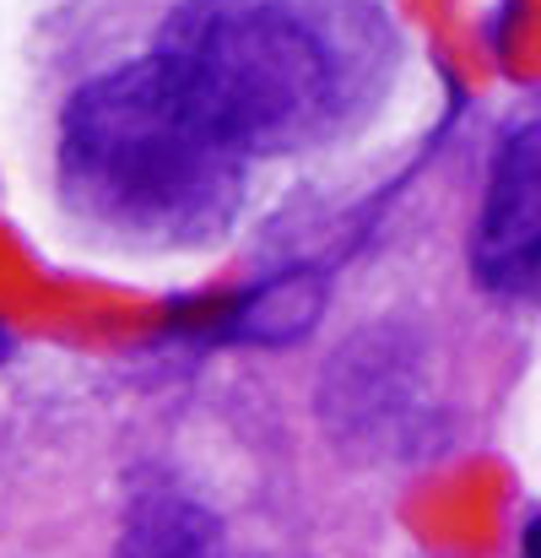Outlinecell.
I'll use <instances>...</instances> for the list:
<instances>
[{"label": "cell", "mask_w": 541, "mask_h": 558, "mask_svg": "<svg viewBox=\"0 0 541 558\" xmlns=\"http://www.w3.org/2000/svg\"><path fill=\"white\" fill-rule=\"evenodd\" d=\"M520 558H541V515L526 526V537H520Z\"/></svg>", "instance_id": "obj_5"}, {"label": "cell", "mask_w": 541, "mask_h": 558, "mask_svg": "<svg viewBox=\"0 0 541 558\" xmlns=\"http://www.w3.org/2000/svg\"><path fill=\"white\" fill-rule=\"evenodd\" d=\"M379 54L368 16L325 0H184L152 44L189 109L244 158L342 131Z\"/></svg>", "instance_id": "obj_1"}, {"label": "cell", "mask_w": 541, "mask_h": 558, "mask_svg": "<svg viewBox=\"0 0 541 558\" xmlns=\"http://www.w3.org/2000/svg\"><path fill=\"white\" fill-rule=\"evenodd\" d=\"M120 558H244L228 548L217 515H206L195 499L174 488H147L136 494L125 532H120Z\"/></svg>", "instance_id": "obj_4"}, {"label": "cell", "mask_w": 541, "mask_h": 558, "mask_svg": "<svg viewBox=\"0 0 541 558\" xmlns=\"http://www.w3.org/2000/svg\"><path fill=\"white\" fill-rule=\"evenodd\" d=\"M471 271L509 304H541V125L504 136L471 233Z\"/></svg>", "instance_id": "obj_3"}, {"label": "cell", "mask_w": 541, "mask_h": 558, "mask_svg": "<svg viewBox=\"0 0 541 558\" xmlns=\"http://www.w3.org/2000/svg\"><path fill=\"white\" fill-rule=\"evenodd\" d=\"M244 163L152 54L82 82L60 114V195L114 244H211L238 211Z\"/></svg>", "instance_id": "obj_2"}]
</instances>
